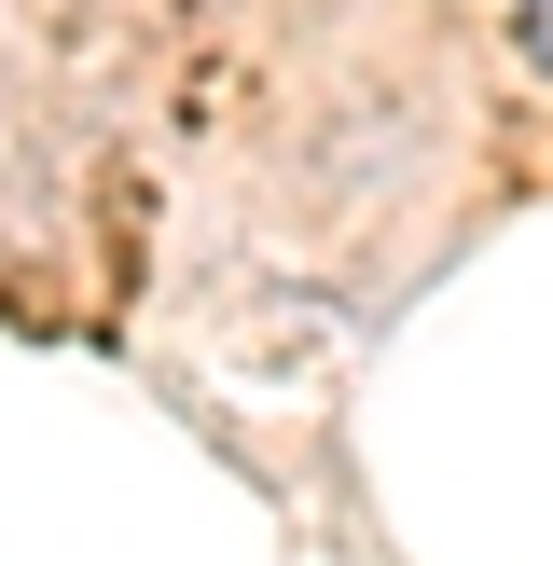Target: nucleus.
I'll use <instances>...</instances> for the list:
<instances>
[{
    "label": "nucleus",
    "instance_id": "nucleus-1",
    "mask_svg": "<svg viewBox=\"0 0 553 566\" xmlns=\"http://www.w3.org/2000/svg\"><path fill=\"white\" fill-rule=\"evenodd\" d=\"M512 42H525V70L553 83V0H512Z\"/></svg>",
    "mask_w": 553,
    "mask_h": 566
}]
</instances>
